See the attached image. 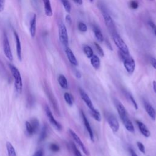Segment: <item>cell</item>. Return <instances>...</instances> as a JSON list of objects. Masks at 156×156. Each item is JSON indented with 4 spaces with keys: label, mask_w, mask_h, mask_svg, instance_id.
<instances>
[{
    "label": "cell",
    "mask_w": 156,
    "mask_h": 156,
    "mask_svg": "<svg viewBox=\"0 0 156 156\" xmlns=\"http://www.w3.org/2000/svg\"><path fill=\"white\" fill-rule=\"evenodd\" d=\"M58 82L60 87L64 89H68V82L67 78L64 76L63 74L59 75L58 77Z\"/></svg>",
    "instance_id": "21"
},
{
    "label": "cell",
    "mask_w": 156,
    "mask_h": 156,
    "mask_svg": "<svg viewBox=\"0 0 156 156\" xmlns=\"http://www.w3.org/2000/svg\"><path fill=\"white\" fill-rule=\"evenodd\" d=\"M72 148L73 150V153L74 154V156H82V155L81 154V152L79 151V150L77 148L76 146L73 143H72Z\"/></svg>",
    "instance_id": "31"
},
{
    "label": "cell",
    "mask_w": 156,
    "mask_h": 156,
    "mask_svg": "<svg viewBox=\"0 0 156 156\" xmlns=\"http://www.w3.org/2000/svg\"><path fill=\"white\" fill-rule=\"evenodd\" d=\"M73 1L77 3V4H79V5H82L83 4V1L82 0H73Z\"/></svg>",
    "instance_id": "45"
},
{
    "label": "cell",
    "mask_w": 156,
    "mask_h": 156,
    "mask_svg": "<svg viewBox=\"0 0 156 156\" xmlns=\"http://www.w3.org/2000/svg\"><path fill=\"white\" fill-rule=\"evenodd\" d=\"M65 20H66V22H67V23L68 24H69V25H71L72 24V17H71V16L70 15H69V14H68V15H66V16H65Z\"/></svg>",
    "instance_id": "38"
},
{
    "label": "cell",
    "mask_w": 156,
    "mask_h": 156,
    "mask_svg": "<svg viewBox=\"0 0 156 156\" xmlns=\"http://www.w3.org/2000/svg\"><path fill=\"white\" fill-rule=\"evenodd\" d=\"M90 62L92 67L95 69V70H98V69H99V68L100 67L101 65L100 59L96 55H93L90 58Z\"/></svg>",
    "instance_id": "20"
},
{
    "label": "cell",
    "mask_w": 156,
    "mask_h": 156,
    "mask_svg": "<svg viewBox=\"0 0 156 156\" xmlns=\"http://www.w3.org/2000/svg\"><path fill=\"white\" fill-rule=\"evenodd\" d=\"M49 148L52 151H53V152H58L60 150L59 146L57 145L54 144V143L51 144L49 146Z\"/></svg>",
    "instance_id": "36"
},
{
    "label": "cell",
    "mask_w": 156,
    "mask_h": 156,
    "mask_svg": "<svg viewBox=\"0 0 156 156\" xmlns=\"http://www.w3.org/2000/svg\"><path fill=\"white\" fill-rule=\"evenodd\" d=\"M31 123L34 130V132H35V134L38 131L39 128V121L37 118H32L31 121H29Z\"/></svg>",
    "instance_id": "25"
},
{
    "label": "cell",
    "mask_w": 156,
    "mask_h": 156,
    "mask_svg": "<svg viewBox=\"0 0 156 156\" xmlns=\"http://www.w3.org/2000/svg\"><path fill=\"white\" fill-rule=\"evenodd\" d=\"M121 120L122 121L125 127H126L127 131L131 133H134L135 129L134 125L132 123V121L128 118L127 115H126L122 118H121Z\"/></svg>",
    "instance_id": "13"
},
{
    "label": "cell",
    "mask_w": 156,
    "mask_h": 156,
    "mask_svg": "<svg viewBox=\"0 0 156 156\" xmlns=\"http://www.w3.org/2000/svg\"><path fill=\"white\" fill-rule=\"evenodd\" d=\"M36 28H37V16L36 14H34L30 21V29H29L31 36L32 38H34L36 36Z\"/></svg>",
    "instance_id": "16"
},
{
    "label": "cell",
    "mask_w": 156,
    "mask_h": 156,
    "mask_svg": "<svg viewBox=\"0 0 156 156\" xmlns=\"http://www.w3.org/2000/svg\"><path fill=\"white\" fill-rule=\"evenodd\" d=\"M65 53L67 54V56L70 62L74 66H77L78 65V61L75 57L74 53H73L72 50L68 47L66 48L65 49Z\"/></svg>",
    "instance_id": "15"
},
{
    "label": "cell",
    "mask_w": 156,
    "mask_h": 156,
    "mask_svg": "<svg viewBox=\"0 0 156 156\" xmlns=\"http://www.w3.org/2000/svg\"><path fill=\"white\" fill-rule=\"evenodd\" d=\"M4 8V0H0V12H2Z\"/></svg>",
    "instance_id": "41"
},
{
    "label": "cell",
    "mask_w": 156,
    "mask_h": 156,
    "mask_svg": "<svg viewBox=\"0 0 156 156\" xmlns=\"http://www.w3.org/2000/svg\"><path fill=\"white\" fill-rule=\"evenodd\" d=\"M137 145L138 150H140V151L142 153L145 154L146 153V151H145V147L143 145V144L142 142H137Z\"/></svg>",
    "instance_id": "35"
},
{
    "label": "cell",
    "mask_w": 156,
    "mask_h": 156,
    "mask_svg": "<svg viewBox=\"0 0 156 156\" xmlns=\"http://www.w3.org/2000/svg\"><path fill=\"white\" fill-rule=\"evenodd\" d=\"M69 132H70L71 136L72 137V138H73L74 140L76 142V143L78 145V146H79L81 148V149L82 150L84 153L86 155L89 156V152L88 150H87V149L85 148V146H84V144L83 143V142L81 140L80 137L78 136L72 129H69Z\"/></svg>",
    "instance_id": "7"
},
{
    "label": "cell",
    "mask_w": 156,
    "mask_h": 156,
    "mask_svg": "<svg viewBox=\"0 0 156 156\" xmlns=\"http://www.w3.org/2000/svg\"><path fill=\"white\" fill-rule=\"evenodd\" d=\"M45 109V112L47 114V115L48 118H49V120L50 121V123L52 124V125L54 126L57 129L61 130L62 128L61 125H60L59 122H57L56 120L54 118L49 107L48 106H46Z\"/></svg>",
    "instance_id": "9"
},
{
    "label": "cell",
    "mask_w": 156,
    "mask_h": 156,
    "mask_svg": "<svg viewBox=\"0 0 156 156\" xmlns=\"http://www.w3.org/2000/svg\"><path fill=\"white\" fill-rule=\"evenodd\" d=\"M6 148L7 151L8 156H16V151L14 147L9 142H6Z\"/></svg>",
    "instance_id": "23"
},
{
    "label": "cell",
    "mask_w": 156,
    "mask_h": 156,
    "mask_svg": "<svg viewBox=\"0 0 156 156\" xmlns=\"http://www.w3.org/2000/svg\"><path fill=\"white\" fill-rule=\"evenodd\" d=\"M130 153H131V156H138L136 152L132 149H130Z\"/></svg>",
    "instance_id": "43"
},
{
    "label": "cell",
    "mask_w": 156,
    "mask_h": 156,
    "mask_svg": "<svg viewBox=\"0 0 156 156\" xmlns=\"http://www.w3.org/2000/svg\"><path fill=\"white\" fill-rule=\"evenodd\" d=\"M123 60L124 67L127 72L129 74H132L135 68V62L134 59L129 55H126Z\"/></svg>",
    "instance_id": "4"
},
{
    "label": "cell",
    "mask_w": 156,
    "mask_h": 156,
    "mask_svg": "<svg viewBox=\"0 0 156 156\" xmlns=\"http://www.w3.org/2000/svg\"><path fill=\"white\" fill-rule=\"evenodd\" d=\"M154 31V33H155V35L156 36V26H155V27L153 28Z\"/></svg>",
    "instance_id": "47"
},
{
    "label": "cell",
    "mask_w": 156,
    "mask_h": 156,
    "mask_svg": "<svg viewBox=\"0 0 156 156\" xmlns=\"http://www.w3.org/2000/svg\"><path fill=\"white\" fill-rule=\"evenodd\" d=\"M151 1H154V0H151Z\"/></svg>",
    "instance_id": "49"
},
{
    "label": "cell",
    "mask_w": 156,
    "mask_h": 156,
    "mask_svg": "<svg viewBox=\"0 0 156 156\" xmlns=\"http://www.w3.org/2000/svg\"><path fill=\"white\" fill-rule=\"evenodd\" d=\"M76 77L78 79H80L81 77V73L79 71H76Z\"/></svg>",
    "instance_id": "44"
},
{
    "label": "cell",
    "mask_w": 156,
    "mask_h": 156,
    "mask_svg": "<svg viewBox=\"0 0 156 156\" xmlns=\"http://www.w3.org/2000/svg\"><path fill=\"white\" fill-rule=\"evenodd\" d=\"M102 16H103L104 20L106 26L107 27L109 30L110 31V32L112 34L114 33V32H116L115 31L114 22L113 20H112L110 15L107 12L103 11L102 12Z\"/></svg>",
    "instance_id": "6"
},
{
    "label": "cell",
    "mask_w": 156,
    "mask_h": 156,
    "mask_svg": "<svg viewBox=\"0 0 156 156\" xmlns=\"http://www.w3.org/2000/svg\"><path fill=\"white\" fill-rule=\"evenodd\" d=\"M9 67L10 70L11 72V73L15 80L14 84H15V87L16 91L19 93H21L22 92V89H23V82H22L21 74L18 69H17L13 65L9 64Z\"/></svg>",
    "instance_id": "1"
},
{
    "label": "cell",
    "mask_w": 156,
    "mask_h": 156,
    "mask_svg": "<svg viewBox=\"0 0 156 156\" xmlns=\"http://www.w3.org/2000/svg\"><path fill=\"white\" fill-rule=\"evenodd\" d=\"M94 44L95 47H96V48H97V50L98 51V53H99V54L101 57H103L104 56V51L102 49V48L100 47V45L99 44H98V43L96 42H94Z\"/></svg>",
    "instance_id": "34"
},
{
    "label": "cell",
    "mask_w": 156,
    "mask_h": 156,
    "mask_svg": "<svg viewBox=\"0 0 156 156\" xmlns=\"http://www.w3.org/2000/svg\"><path fill=\"white\" fill-rule=\"evenodd\" d=\"M151 64L152 66L153 67V68L156 70V59L155 58L152 57L151 59Z\"/></svg>",
    "instance_id": "40"
},
{
    "label": "cell",
    "mask_w": 156,
    "mask_h": 156,
    "mask_svg": "<svg viewBox=\"0 0 156 156\" xmlns=\"http://www.w3.org/2000/svg\"><path fill=\"white\" fill-rule=\"evenodd\" d=\"M60 1H61L66 12L68 13H70L71 9H72V6H71L70 3L69 2L68 0H60Z\"/></svg>",
    "instance_id": "26"
},
{
    "label": "cell",
    "mask_w": 156,
    "mask_h": 156,
    "mask_svg": "<svg viewBox=\"0 0 156 156\" xmlns=\"http://www.w3.org/2000/svg\"><path fill=\"white\" fill-rule=\"evenodd\" d=\"M33 156H43V151L42 150H40L37 151H36Z\"/></svg>",
    "instance_id": "39"
},
{
    "label": "cell",
    "mask_w": 156,
    "mask_h": 156,
    "mask_svg": "<svg viewBox=\"0 0 156 156\" xmlns=\"http://www.w3.org/2000/svg\"><path fill=\"white\" fill-rule=\"evenodd\" d=\"M3 51L4 53L6 55V57L10 60V61H12L13 60V55L11 51V48L10 47V43L9 42L8 38L6 35L4 36V39H3Z\"/></svg>",
    "instance_id": "5"
},
{
    "label": "cell",
    "mask_w": 156,
    "mask_h": 156,
    "mask_svg": "<svg viewBox=\"0 0 156 156\" xmlns=\"http://www.w3.org/2000/svg\"><path fill=\"white\" fill-rule=\"evenodd\" d=\"M152 87H153V90L154 92H155V93L156 94V81H154L152 82Z\"/></svg>",
    "instance_id": "42"
},
{
    "label": "cell",
    "mask_w": 156,
    "mask_h": 156,
    "mask_svg": "<svg viewBox=\"0 0 156 156\" xmlns=\"http://www.w3.org/2000/svg\"><path fill=\"white\" fill-rule=\"evenodd\" d=\"M78 29H79V30L81 32H86L87 31V25L82 23V22H80L79 23V24H78Z\"/></svg>",
    "instance_id": "32"
},
{
    "label": "cell",
    "mask_w": 156,
    "mask_h": 156,
    "mask_svg": "<svg viewBox=\"0 0 156 156\" xmlns=\"http://www.w3.org/2000/svg\"><path fill=\"white\" fill-rule=\"evenodd\" d=\"M130 7H131L133 9H137L138 7V4L135 1H131L130 3Z\"/></svg>",
    "instance_id": "37"
},
{
    "label": "cell",
    "mask_w": 156,
    "mask_h": 156,
    "mask_svg": "<svg viewBox=\"0 0 156 156\" xmlns=\"http://www.w3.org/2000/svg\"><path fill=\"white\" fill-rule=\"evenodd\" d=\"M47 129H47V126H44L43 127L40 137H39V142H40L44 140L46 138V137H47Z\"/></svg>",
    "instance_id": "29"
},
{
    "label": "cell",
    "mask_w": 156,
    "mask_h": 156,
    "mask_svg": "<svg viewBox=\"0 0 156 156\" xmlns=\"http://www.w3.org/2000/svg\"><path fill=\"white\" fill-rule=\"evenodd\" d=\"M14 36L16 42V54L18 57L19 60H21L22 56H21V42L20 40V37L16 32H14Z\"/></svg>",
    "instance_id": "18"
},
{
    "label": "cell",
    "mask_w": 156,
    "mask_h": 156,
    "mask_svg": "<svg viewBox=\"0 0 156 156\" xmlns=\"http://www.w3.org/2000/svg\"><path fill=\"white\" fill-rule=\"evenodd\" d=\"M84 54L88 58H91L93 56V51L92 48L88 45H85L84 47Z\"/></svg>",
    "instance_id": "24"
},
{
    "label": "cell",
    "mask_w": 156,
    "mask_h": 156,
    "mask_svg": "<svg viewBox=\"0 0 156 156\" xmlns=\"http://www.w3.org/2000/svg\"><path fill=\"white\" fill-rule=\"evenodd\" d=\"M64 99L66 102L69 106H73V99L72 97V95L69 93H65L64 94Z\"/></svg>",
    "instance_id": "28"
},
{
    "label": "cell",
    "mask_w": 156,
    "mask_h": 156,
    "mask_svg": "<svg viewBox=\"0 0 156 156\" xmlns=\"http://www.w3.org/2000/svg\"><path fill=\"white\" fill-rule=\"evenodd\" d=\"M81 116L83 120V122L84 124V126L87 129V131L89 134V137L90 138V140L93 142H94V134H93V130L92 129V127L90 126V124L89 123V121L87 118V117L85 116V115L84 114V112L82 110H81Z\"/></svg>",
    "instance_id": "11"
},
{
    "label": "cell",
    "mask_w": 156,
    "mask_h": 156,
    "mask_svg": "<svg viewBox=\"0 0 156 156\" xmlns=\"http://www.w3.org/2000/svg\"><path fill=\"white\" fill-rule=\"evenodd\" d=\"M149 24H150V25L151 26V27L152 28H154V27H155V24L153 23V22H152V21H150V23H149Z\"/></svg>",
    "instance_id": "46"
},
{
    "label": "cell",
    "mask_w": 156,
    "mask_h": 156,
    "mask_svg": "<svg viewBox=\"0 0 156 156\" xmlns=\"http://www.w3.org/2000/svg\"><path fill=\"white\" fill-rule=\"evenodd\" d=\"M25 125H26V128L27 132L29 135H32L34 134H35L34 130V129H33V127H32V125H31L29 121H26Z\"/></svg>",
    "instance_id": "30"
},
{
    "label": "cell",
    "mask_w": 156,
    "mask_h": 156,
    "mask_svg": "<svg viewBox=\"0 0 156 156\" xmlns=\"http://www.w3.org/2000/svg\"><path fill=\"white\" fill-rule=\"evenodd\" d=\"M144 107L147 114L150 117L152 120H155L156 119V112L154 107L151 104L147 101L144 102Z\"/></svg>",
    "instance_id": "12"
},
{
    "label": "cell",
    "mask_w": 156,
    "mask_h": 156,
    "mask_svg": "<svg viewBox=\"0 0 156 156\" xmlns=\"http://www.w3.org/2000/svg\"><path fill=\"white\" fill-rule=\"evenodd\" d=\"M112 39H113V40L115 43V45L120 49V52H121V53H123L125 54L129 55V51L127 46L126 45V44L123 41L122 38H121L117 32H114L112 34Z\"/></svg>",
    "instance_id": "2"
},
{
    "label": "cell",
    "mask_w": 156,
    "mask_h": 156,
    "mask_svg": "<svg viewBox=\"0 0 156 156\" xmlns=\"http://www.w3.org/2000/svg\"><path fill=\"white\" fill-rule=\"evenodd\" d=\"M115 107L117 108V112H118V115H119L120 118L126 116V115H127L126 109L124 107V106L123 105L122 103L118 100H115Z\"/></svg>",
    "instance_id": "17"
},
{
    "label": "cell",
    "mask_w": 156,
    "mask_h": 156,
    "mask_svg": "<svg viewBox=\"0 0 156 156\" xmlns=\"http://www.w3.org/2000/svg\"><path fill=\"white\" fill-rule=\"evenodd\" d=\"M89 1H91V2H93V0H89Z\"/></svg>",
    "instance_id": "48"
},
{
    "label": "cell",
    "mask_w": 156,
    "mask_h": 156,
    "mask_svg": "<svg viewBox=\"0 0 156 156\" xmlns=\"http://www.w3.org/2000/svg\"><path fill=\"white\" fill-rule=\"evenodd\" d=\"M93 32L94 34V36L97 39V40L100 42H103L104 41V37H103V35H102V34L100 29L98 27L94 26L93 28Z\"/></svg>",
    "instance_id": "22"
},
{
    "label": "cell",
    "mask_w": 156,
    "mask_h": 156,
    "mask_svg": "<svg viewBox=\"0 0 156 156\" xmlns=\"http://www.w3.org/2000/svg\"><path fill=\"white\" fill-rule=\"evenodd\" d=\"M59 37L60 42L67 47L68 45V36L67 28L64 23L60 21L59 23Z\"/></svg>",
    "instance_id": "3"
},
{
    "label": "cell",
    "mask_w": 156,
    "mask_h": 156,
    "mask_svg": "<svg viewBox=\"0 0 156 156\" xmlns=\"http://www.w3.org/2000/svg\"><path fill=\"white\" fill-rule=\"evenodd\" d=\"M90 113L92 116L93 117V118L97 121H101V114L99 112L98 110H97L96 109L94 110L90 111Z\"/></svg>",
    "instance_id": "27"
},
{
    "label": "cell",
    "mask_w": 156,
    "mask_h": 156,
    "mask_svg": "<svg viewBox=\"0 0 156 156\" xmlns=\"http://www.w3.org/2000/svg\"><path fill=\"white\" fill-rule=\"evenodd\" d=\"M136 123L138 126V129L140 130V132L143 135H144L145 137L147 138L149 137L151 135V132L144 123H143L140 121H136Z\"/></svg>",
    "instance_id": "14"
},
{
    "label": "cell",
    "mask_w": 156,
    "mask_h": 156,
    "mask_svg": "<svg viewBox=\"0 0 156 156\" xmlns=\"http://www.w3.org/2000/svg\"><path fill=\"white\" fill-rule=\"evenodd\" d=\"M127 97H128L129 100L131 101V102H132V104H133V106L134 107L135 109V110H137V109H138V105H137V103L136 102L135 99H134V97H132V95L128 93H127Z\"/></svg>",
    "instance_id": "33"
},
{
    "label": "cell",
    "mask_w": 156,
    "mask_h": 156,
    "mask_svg": "<svg viewBox=\"0 0 156 156\" xmlns=\"http://www.w3.org/2000/svg\"><path fill=\"white\" fill-rule=\"evenodd\" d=\"M107 120L112 131L114 132H118L120 128V125L117 118L114 115H109L107 118Z\"/></svg>",
    "instance_id": "8"
},
{
    "label": "cell",
    "mask_w": 156,
    "mask_h": 156,
    "mask_svg": "<svg viewBox=\"0 0 156 156\" xmlns=\"http://www.w3.org/2000/svg\"><path fill=\"white\" fill-rule=\"evenodd\" d=\"M79 93L81 95V97L82 99V100L84 101V102L86 104V105L87 106V107L89 108L90 111H92L93 110H94V107L93 106V104L91 100V99L90 98V97H89V95L87 94L86 92H85L82 89L79 88Z\"/></svg>",
    "instance_id": "10"
},
{
    "label": "cell",
    "mask_w": 156,
    "mask_h": 156,
    "mask_svg": "<svg viewBox=\"0 0 156 156\" xmlns=\"http://www.w3.org/2000/svg\"><path fill=\"white\" fill-rule=\"evenodd\" d=\"M45 6V12L47 16H51L53 15V10H52L50 0H43Z\"/></svg>",
    "instance_id": "19"
}]
</instances>
